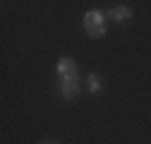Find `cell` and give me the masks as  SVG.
<instances>
[{
    "label": "cell",
    "mask_w": 151,
    "mask_h": 144,
    "mask_svg": "<svg viewBox=\"0 0 151 144\" xmlns=\"http://www.w3.org/2000/svg\"><path fill=\"white\" fill-rule=\"evenodd\" d=\"M84 31L91 39H101L106 34V14L101 10H89L84 14Z\"/></svg>",
    "instance_id": "6da1fadb"
},
{
    "label": "cell",
    "mask_w": 151,
    "mask_h": 144,
    "mask_svg": "<svg viewBox=\"0 0 151 144\" xmlns=\"http://www.w3.org/2000/svg\"><path fill=\"white\" fill-rule=\"evenodd\" d=\"M58 89H60V96L65 101H72L79 96V77H65L58 79Z\"/></svg>",
    "instance_id": "7a4b0ae2"
},
{
    "label": "cell",
    "mask_w": 151,
    "mask_h": 144,
    "mask_svg": "<svg viewBox=\"0 0 151 144\" xmlns=\"http://www.w3.org/2000/svg\"><path fill=\"white\" fill-rule=\"evenodd\" d=\"M55 72H58V79H65V77H79L77 72V63H74L70 55H63L55 65Z\"/></svg>",
    "instance_id": "3957f363"
},
{
    "label": "cell",
    "mask_w": 151,
    "mask_h": 144,
    "mask_svg": "<svg viewBox=\"0 0 151 144\" xmlns=\"http://www.w3.org/2000/svg\"><path fill=\"white\" fill-rule=\"evenodd\" d=\"M108 17H110L115 24H122V22H127L129 17H132V7H129V5H115V7L108 10Z\"/></svg>",
    "instance_id": "277c9868"
},
{
    "label": "cell",
    "mask_w": 151,
    "mask_h": 144,
    "mask_svg": "<svg viewBox=\"0 0 151 144\" xmlns=\"http://www.w3.org/2000/svg\"><path fill=\"white\" fill-rule=\"evenodd\" d=\"M86 86H89V91H91V94L101 91V86H103V79H101V75H96V72H91V75L86 77Z\"/></svg>",
    "instance_id": "5b68a950"
},
{
    "label": "cell",
    "mask_w": 151,
    "mask_h": 144,
    "mask_svg": "<svg viewBox=\"0 0 151 144\" xmlns=\"http://www.w3.org/2000/svg\"><path fill=\"white\" fill-rule=\"evenodd\" d=\"M41 144H58V142H41Z\"/></svg>",
    "instance_id": "8992f818"
}]
</instances>
